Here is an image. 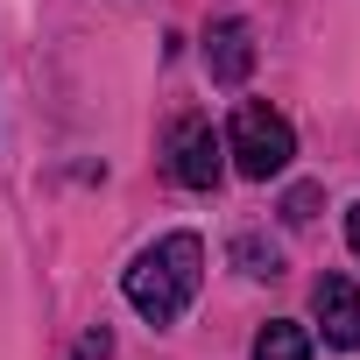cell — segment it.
I'll use <instances>...</instances> for the list:
<instances>
[{"label": "cell", "mask_w": 360, "mask_h": 360, "mask_svg": "<svg viewBox=\"0 0 360 360\" xmlns=\"http://www.w3.org/2000/svg\"><path fill=\"white\" fill-rule=\"evenodd\" d=\"M233 255H240L248 276H276V248H262V240H233Z\"/></svg>", "instance_id": "cell-7"}, {"label": "cell", "mask_w": 360, "mask_h": 360, "mask_svg": "<svg viewBox=\"0 0 360 360\" xmlns=\"http://www.w3.org/2000/svg\"><path fill=\"white\" fill-rule=\"evenodd\" d=\"M205 71H212V85H248V71H255V29L248 22H212Z\"/></svg>", "instance_id": "cell-4"}, {"label": "cell", "mask_w": 360, "mask_h": 360, "mask_svg": "<svg viewBox=\"0 0 360 360\" xmlns=\"http://www.w3.org/2000/svg\"><path fill=\"white\" fill-rule=\"evenodd\" d=\"M311 311H318V325H325V346H360V290H353L346 276H325V283L311 290Z\"/></svg>", "instance_id": "cell-5"}, {"label": "cell", "mask_w": 360, "mask_h": 360, "mask_svg": "<svg viewBox=\"0 0 360 360\" xmlns=\"http://www.w3.org/2000/svg\"><path fill=\"white\" fill-rule=\"evenodd\" d=\"M346 240H353V255H360V205L346 212Z\"/></svg>", "instance_id": "cell-10"}, {"label": "cell", "mask_w": 360, "mask_h": 360, "mask_svg": "<svg viewBox=\"0 0 360 360\" xmlns=\"http://www.w3.org/2000/svg\"><path fill=\"white\" fill-rule=\"evenodd\" d=\"M169 176L184 191H212L219 184V134H212V120L184 113V120L169 127Z\"/></svg>", "instance_id": "cell-3"}, {"label": "cell", "mask_w": 360, "mask_h": 360, "mask_svg": "<svg viewBox=\"0 0 360 360\" xmlns=\"http://www.w3.org/2000/svg\"><path fill=\"white\" fill-rule=\"evenodd\" d=\"M311 212H318V191H311V184H297V191H290V205H283V219H290V226H304Z\"/></svg>", "instance_id": "cell-8"}, {"label": "cell", "mask_w": 360, "mask_h": 360, "mask_svg": "<svg viewBox=\"0 0 360 360\" xmlns=\"http://www.w3.org/2000/svg\"><path fill=\"white\" fill-rule=\"evenodd\" d=\"M226 148H233L240 176L269 184V176H283V169H290V155H297V127H290V120H283L276 106L248 99V106L233 113V127H226Z\"/></svg>", "instance_id": "cell-2"}, {"label": "cell", "mask_w": 360, "mask_h": 360, "mask_svg": "<svg viewBox=\"0 0 360 360\" xmlns=\"http://www.w3.org/2000/svg\"><path fill=\"white\" fill-rule=\"evenodd\" d=\"M198 283H205V240H198V233H162L155 248L134 255V269H127V304H134L148 325H176L184 304L198 297Z\"/></svg>", "instance_id": "cell-1"}, {"label": "cell", "mask_w": 360, "mask_h": 360, "mask_svg": "<svg viewBox=\"0 0 360 360\" xmlns=\"http://www.w3.org/2000/svg\"><path fill=\"white\" fill-rule=\"evenodd\" d=\"M255 360H311V332L290 325V318H276V325L255 332Z\"/></svg>", "instance_id": "cell-6"}, {"label": "cell", "mask_w": 360, "mask_h": 360, "mask_svg": "<svg viewBox=\"0 0 360 360\" xmlns=\"http://www.w3.org/2000/svg\"><path fill=\"white\" fill-rule=\"evenodd\" d=\"M106 353H113L106 332H85V339H78V360H106Z\"/></svg>", "instance_id": "cell-9"}]
</instances>
